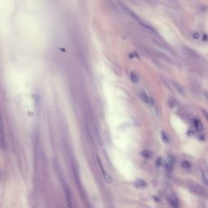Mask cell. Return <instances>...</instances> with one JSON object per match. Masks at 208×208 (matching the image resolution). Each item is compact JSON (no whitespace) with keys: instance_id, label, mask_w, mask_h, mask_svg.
<instances>
[{"instance_id":"obj_1","label":"cell","mask_w":208,"mask_h":208,"mask_svg":"<svg viewBox=\"0 0 208 208\" xmlns=\"http://www.w3.org/2000/svg\"><path fill=\"white\" fill-rule=\"evenodd\" d=\"M120 8H121V9L123 10L124 12H126L127 14L128 15H129L130 16H131L132 18H133L138 23V24H141L142 26L144 28H146V29H147L148 31H150V32H153V34H157V32H156V30L155 29L153 28V27H151L150 25V24H146V22H144V21H142V19H140L139 17H138V15H136L134 12H132L131 11V9H129L128 6H126L125 5H124V4H122L121 2L120 3Z\"/></svg>"},{"instance_id":"obj_2","label":"cell","mask_w":208,"mask_h":208,"mask_svg":"<svg viewBox=\"0 0 208 208\" xmlns=\"http://www.w3.org/2000/svg\"><path fill=\"white\" fill-rule=\"evenodd\" d=\"M182 50L183 52L187 55L188 58H190L191 60H193L194 61H197V62H200L202 60V58L199 54H198L196 51L193 49H191L190 47L188 46H183L182 47Z\"/></svg>"},{"instance_id":"obj_3","label":"cell","mask_w":208,"mask_h":208,"mask_svg":"<svg viewBox=\"0 0 208 208\" xmlns=\"http://www.w3.org/2000/svg\"><path fill=\"white\" fill-rule=\"evenodd\" d=\"M190 190L193 191L194 193H195L198 195H201V196H206L207 194L206 191L204 188H202V186H200V185L196 184H192L190 185Z\"/></svg>"},{"instance_id":"obj_4","label":"cell","mask_w":208,"mask_h":208,"mask_svg":"<svg viewBox=\"0 0 208 208\" xmlns=\"http://www.w3.org/2000/svg\"><path fill=\"white\" fill-rule=\"evenodd\" d=\"M139 95H140V97L142 98V99L145 102H146V103H148L149 105H151V106H153L154 104V100H153L152 98L150 97H149L147 94H146L145 92H141L139 94Z\"/></svg>"},{"instance_id":"obj_5","label":"cell","mask_w":208,"mask_h":208,"mask_svg":"<svg viewBox=\"0 0 208 208\" xmlns=\"http://www.w3.org/2000/svg\"><path fill=\"white\" fill-rule=\"evenodd\" d=\"M98 164H99V167L101 168V171H102V173L103 175V177H104V179H105V180L107 182V183H110V182H112V178L110 177V176L108 175V173H107V172L105 170H104V168H102V162H100L99 159H98Z\"/></svg>"},{"instance_id":"obj_6","label":"cell","mask_w":208,"mask_h":208,"mask_svg":"<svg viewBox=\"0 0 208 208\" xmlns=\"http://www.w3.org/2000/svg\"><path fill=\"white\" fill-rule=\"evenodd\" d=\"M194 125L195 127V128L197 129V131H198V132L203 131V125L199 120H197V119L194 120Z\"/></svg>"},{"instance_id":"obj_7","label":"cell","mask_w":208,"mask_h":208,"mask_svg":"<svg viewBox=\"0 0 208 208\" xmlns=\"http://www.w3.org/2000/svg\"><path fill=\"white\" fill-rule=\"evenodd\" d=\"M172 84H173V86L175 87V89L179 93H180V94H182V95H184V88L182 87L180 84H178L176 81H175V80H172Z\"/></svg>"},{"instance_id":"obj_8","label":"cell","mask_w":208,"mask_h":208,"mask_svg":"<svg viewBox=\"0 0 208 208\" xmlns=\"http://www.w3.org/2000/svg\"><path fill=\"white\" fill-rule=\"evenodd\" d=\"M202 178L205 184L208 186V170H204L202 172Z\"/></svg>"},{"instance_id":"obj_9","label":"cell","mask_w":208,"mask_h":208,"mask_svg":"<svg viewBox=\"0 0 208 208\" xmlns=\"http://www.w3.org/2000/svg\"><path fill=\"white\" fill-rule=\"evenodd\" d=\"M170 202L171 204L175 208H178V206H179V203H178V200H177V198L176 196H174V195H172V196L171 197V199H170Z\"/></svg>"},{"instance_id":"obj_10","label":"cell","mask_w":208,"mask_h":208,"mask_svg":"<svg viewBox=\"0 0 208 208\" xmlns=\"http://www.w3.org/2000/svg\"><path fill=\"white\" fill-rule=\"evenodd\" d=\"M180 165H181L184 168H185V169H188V168H190V162H188V161H182L181 164H180Z\"/></svg>"},{"instance_id":"obj_11","label":"cell","mask_w":208,"mask_h":208,"mask_svg":"<svg viewBox=\"0 0 208 208\" xmlns=\"http://www.w3.org/2000/svg\"><path fill=\"white\" fill-rule=\"evenodd\" d=\"M130 76H131V80L133 81L134 83H136L138 82V77H136V75L133 74V72L131 73V75H130Z\"/></svg>"},{"instance_id":"obj_12","label":"cell","mask_w":208,"mask_h":208,"mask_svg":"<svg viewBox=\"0 0 208 208\" xmlns=\"http://www.w3.org/2000/svg\"><path fill=\"white\" fill-rule=\"evenodd\" d=\"M193 38L194 39H198L200 38V34H198V32H194L193 34Z\"/></svg>"},{"instance_id":"obj_13","label":"cell","mask_w":208,"mask_h":208,"mask_svg":"<svg viewBox=\"0 0 208 208\" xmlns=\"http://www.w3.org/2000/svg\"><path fill=\"white\" fill-rule=\"evenodd\" d=\"M203 95H204L205 99H206V102H208V91L205 90L204 92H203Z\"/></svg>"},{"instance_id":"obj_14","label":"cell","mask_w":208,"mask_h":208,"mask_svg":"<svg viewBox=\"0 0 208 208\" xmlns=\"http://www.w3.org/2000/svg\"><path fill=\"white\" fill-rule=\"evenodd\" d=\"M202 113H203V116L206 117V119L208 120V112H206V110H204V109H202Z\"/></svg>"}]
</instances>
